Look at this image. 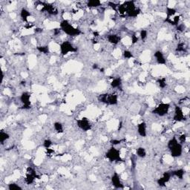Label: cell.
<instances>
[{"mask_svg":"<svg viewBox=\"0 0 190 190\" xmlns=\"http://www.w3.org/2000/svg\"><path fill=\"white\" fill-rule=\"evenodd\" d=\"M167 148L170 152L171 156L172 157H180L183 154V147L182 144L178 141V138L175 136L172 137L167 143Z\"/></svg>","mask_w":190,"mask_h":190,"instance_id":"1","label":"cell"},{"mask_svg":"<svg viewBox=\"0 0 190 190\" xmlns=\"http://www.w3.org/2000/svg\"><path fill=\"white\" fill-rule=\"evenodd\" d=\"M59 28L62 32L70 36H77L81 33L80 29L74 27L67 20H63L59 23Z\"/></svg>","mask_w":190,"mask_h":190,"instance_id":"2","label":"cell"},{"mask_svg":"<svg viewBox=\"0 0 190 190\" xmlns=\"http://www.w3.org/2000/svg\"><path fill=\"white\" fill-rule=\"evenodd\" d=\"M98 100L109 106H116L118 103V96L116 94H102L99 95Z\"/></svg>","mask_w":190,"mask_h":190,"instance_id":"3","label":"cell"},{"mask_svg":"<svg viewBox=\"0 0 190 190\" xmlns=\"http://www.w3.org/2000/svg\"><path fill=\"white\" fill-rule=\"evenodd\" d=\"M106 158L112 163L114 162H120L122 161V157H121V153L119 149L115 148V146L110 147L105 154Z\"/></svg>","mask_w":190,"mask_h":190,"instance_id":"4","label":"cell"},{"mask_svg":"<svg viewBox=\"0 0 190 190\" xmlns=\"http://www.w3.org/2000/svg\"><path fill=\"white\" fill-rule=\"evenodd\" d=\"M59 51L62 56L65 57L69 53H74L77 51V48L74 47L70 41H63L59 45Z\"/></svg>","mask_w":190,"mask_h":190,"instance_id":"5","label":"cell"},{"mask_svg":"<svg viewBox=\"0 0 190 190\" xmlns=\"http://www.w3.org/2000/svg\"><path fill=\"white\" fill-rule=\"evenodd\" d=\"M170 107V103H161L157 105V106L153 109L152 113L159 117H164L169 113Z\"/></svg>","mask_w":190,"mask_h":190,"instance_id":"6","label":"cell"},{"mask_svg":"<svg viewBox=\"0 0 190 190\" xmlns=\"http://www.w3.org/2000/svg\"><path fill=\"white\" fill-rule=\"evenodd\" d=\"M77 125L80 129L83 131H88L91 129L92 125L89 120L86 117H83L81 119L77 120Z\"/></svg>","mask_w":190,"mask_h":190,"instance_id":"7","label":"cell"},{"mask_svg":"<svg viewBox=\"0 0 190 190\" xmlns=\"http://www.w3.org/2000/svg\"><path fill=\"white\" fill-rule=\"evenodd\" d=\"M186 120V115L183 111L182 108L179 106H175V110H174L173 120L175 122H183Z\"/></svg>","mask_w":190,"mask_h":190,"instance_id":"8","label":"cell"},{"mask_svg":"<svg viewBox=\"0 0 190 190\" xmlns=\"http://www.w3.org/2000/svg\"><path fill=\"white\" fill-rule=\"evenodd\" d=\"M20 101L22 104V109H29L30 108V94L28 91H24L20 95Z\"/></svg>","mask_w":190,"mask_h":190,"instance_id":"9","label":"cell"},{"mask_svg":"<svg viewBox=\"0 0 190 190\" xmlns=\"http://www.w3.org/2000/svg\"><path fill=\"white\" fill-rule=\"evenodd\" d=\"M37 178V175L36 173V171L32 167H28L27 169V173H26V177L25 178V183L28 185L32 184L34 182L35 179Z\"/></svg>","mask_w":190,"mask_h":190,"instance_id":"10","label":"cell"},{"mask_svg":"<svg viewBox=\"0 0 190 190\" xmlns=\"http://www.w3.org/2000/svg\"><path fill=\"white\" fill-rule=\"evenodd\" d=\"M172 173L171 172H165L163 173L162 177L157 180V183L159 186L164 187L166 186V184L170 181L171 178H172Z\"/></svg>","mask_w":190,"mask_h":190,"instance_id":"11","label":"cell"},{"mask_svg":"<svg viewBox=\"0 0 190 190\" xmlns=\"http://www.w3.org/2000/svg\"><path fill=\"white\" fill-rule=\"evenodd\" d=\"M111 182L115 189H123L124 186L121 181L120 176L117 172H114L111 177Z\"/></svg>","mask_w":190,"mask_h":190,"instance_id":"12","label":"cell"},{"mask_svg":"<svg viewBox=\"0 0 190 190\" xmlns=\"http://www.w3.org/2000/svg\"><path fill=\"white\" fill-rule=\"evenodd\" d=\"M137 131L139 135L142 137H146L147 135V126L145 122H141L137 124Z\"/></svg>","mask_w":190,"mask_h":190,"instance_id":"13","label":"cell"},{"mask_svg":"<svg viewBox=\"0 0 190 190\" xmlns=\"http://www.w3.org/2000/svg\"><path fill=\"white\" fill-rule=\"evenodd\" d=\"M154 57L155 58L156 62L159 65H166V57L161 51H156L154 53Z\"/></svg>","mask_w":190,"mask_h":190,"instance_id":"14","label":"cell"},{"mask_svg":"<svg viewBox=\"0 0 190 190\" xmlns=\"http://www.w3.org/2000/svg\"><path fill=\"white\" fill-rule=\"evenodd\" d=\"M106 39H107L108 42H109V43L114 45H117V44H119L120 42L121 41L120 36H119L118 34H116V33H111V34H109L106 36Z\"/></svg>","mask_w":190,"mask_h":190,"instance_id":"15","label":"cell"},{"mask_svg":"<svg viewBox=\"0 0 190 190\" xmlns=\"http://www.w3.org/2000/svg\"><path fill=\"white\" fill-rule=\"evenodd\" d=\"M31 16V14H30V11L28 9H26L25 8H22L20 11V17H21L22 20L23 22H28V18Z\"/></svg>","mask_w":190,"mask_h":190,"instance_id":"16","label":"cell"},{"mask_svg":"<svg viewBox=\"0 0 190 190\" xmlns=\"http://www.w3.org/2000/svg\"><path fill=\"white\" fill-rule=\"evenodd\" d=\"M185 170L183 169H178L171 172L172 177H175L180 180L183 179V177L185 175Z\"/></svg>","mask_w":190,"mask_h":190,"instance_id":"17","label":"cell"},{"mask_svg":"<svg viewBox=\"0 0 190 190\" xmlns=\"http://www.w3.org/2000/svg\"><path fill=\"white\" fill-rule=\"evenodd\" d=\"M102 5V2L100 0H89L86 3V6L89 8H96Z\"/></svg>","mask_w":190,"mask_h":190,"instance_id":"18","label":"cell"},{"mask_svg":"<svg viewBox=\"0 0 190 190\" xmlns=\"http://www.w3.org/2000/svg\"><path fill=\"white\" fill-rule=\"evenodd\" d=\"M111 88L113 89L119 88L121 86H122V80L120 77H115L112 80L110 83Z\"/></svg>","mask_w":190,"mask_h":190,"instance_id":"19","label":"cell"},{"mask_svg":"<svg viewBox=\"0 0 190 190\" xmlns=\"http://www.w3.org/2000/svg\"><path fill=\"white\" fill-rule=\"evenodd\" d=\"M136 154L137 157H139L140 158H144L146 156V150L144 147L140 146L138 148L136 149Z\"/></svg>","mask_w":190,"mask_h":190,"instance_id":"20","label":"cell"},{"mask_svg":"<svg viewBox=\"0 0 190 190\" xmlns=\"http://www.w3.org/2000/svg\"><path fill=\"white\" fill-rule=\"evenodd\" d=\"M177 13V10L175 8H172V7H166V14L167 17V19H171V17H175V15Z\"/></svg>","mask_w":190,"mask_h":190,"instance_id":"21","label":"cell"},{"mask_svg":"<svg viewBox=\"0 0 190 190\" xmlns=\"http://www.w3.org/2000/svg\"><path fill=\"white\" fill-rule=\"evenodd\" d=\"M10 138V134L8 132L4 131H0V143L3 145L5 142L7 141Z\"/></svg>","mask_w":190,"mask_h":190,"instance_id":"22","label":"cell"},{"mask_svg":"<svg viewBox=\"0 0 190 190\" xmlns=\"http://www.w3.org/2000/svg\"><path fill=\"white\" fill-rule=\"evenodd\" d=\"M54 128L58 134H62L64 132L63 125L60 122H55L54 123Z\"/></svg>","mask_w":190,"mask_h":190,"instance_id":"23","label":"cell"},{"mask_svg":"<svg viewBox=\"0 0 190 190\" xmlns=\"http://www.w3.org/2000/svg\"><path fill=\"white\" fill-rule=\"evenodd\" d=\"M36 49L40 53L44 54H49L50 52V49L48 45H39L36 47Z\"/></svg>","mask_w":190,"mask_h":190,"instance_id":"24","label":"cell"},{"mask_svg":"<svg viewBox=\"0 0 190 190\" xmlns=\"http://www.w3.org/2000/svg\"><path fill=\"white\" fill-rule=\"evenodd\" d=\"M157 83L159 86V87L160 88H165L167 86V82H166V77H162V78H159L158 80H157Z\"/></svg>","mask_w":190,"mask_h":190,"instance_id":"25","label":"cell"},{"mask_svg":"<svg viewBox=\"0 0 190 190\" xmlns=\"http://www.w3.org/2000/svg\"><path fill=\"white\" fill-rule=\"evenodd\" d=\"M8 189L9 190H22V187L16 183H11L8 185Z\"/></svg>","mask_w":190,"mask_h":190,"instance_id":"26","label":"cell"},{"mask_svg":"<svg viewBox=\"0 0 190 190\" xmlns=\"http://www.w3.org/2000/svg\"><path fill=\"white\" fill-rule=\"evenodd\" d=\"M123 57L124 59H130L134 58V54H133L132 52L130 51L129 50H125L123 52Z\"/></svg>","mask_w":190,"mask_h":190,"instance_id":"27","label":"cell"},{"mask_svg":"<svg viewBox=\"0 0 190 190\" xmlns=\"http://www.w3.org/2000/svg\"><path fill=\"white\" fill-rule=\"evenodd\" d=\"M53 145V142H52L51 140L50 139H46V140H44L43 142V147L46 149H49Z\"/></svg>","mask_w":190,"mask_h":190,"instance_id":"28","label":"cell"},{"mask_svg":"<svg viewBox=\"0 0 190 190\" xmlns=\"http://www.w3.org/2000/svg\"><path fill=\"white\" fill-rule=\"evenodd\" d=\"M148 36V31L145 29H142L140 31V38L141 40H145Z\"/></svg>","mask_w":190,"mask_h":190,"instance_id":"29","label":"cell"},{"mask_svg":"<svg viewBox=\"0 0 190 190\" xmlns=\"http://www.w3.org/2000/svg\"><path fill=\"white\" fill-rule=\"evenodd\" d=\"M185 51H186V48H185V46H184V44L183 43H179V44H178V46H177L176 51L184 52Z\"/></svg>","mask_w":190,"mask_h":190,"instance_id":"30","label":"cell"},{"mask_svg":"<svg viewBox=\"0 0 190 190\" xmlns=\"http://www.w3.org/2000/svg\"><path fill=\"white\" fill-rule=\"evenodd\" d=\"M123 141V140H116V139H114V140H111L110 144L112 146H115L120 144Z\"/></svg>","mask_w":190,"mask_h":190,"instance_id":"31","label":"cell"},{"mask_svg":"<svg viewBox=\"0 0 190 190\" xmlns=\"http://www.w3.org/2000/svg\"><path fill=\"white\" fill-rule=\"evenodd\" d=\"M186 138H187L186 134H181V136H180L179 138H178V140L181 144H184V143H186Z\"/></svg>","mask_w":190,"mask_h":190,"instance_id":"32","label":"cell"},{"mask_svg":"<svg viewBox=\"0 0 190 190\" xmlns=\"http://www.w3.org/2000/svg\"><path fill=\"white\" fill-rule=\"evenodd\" d=\"M131 44H132V45H134V44H136L137 42H138L139 38L136 34H133L131 35Z\"/></svg>","mask_w":190,"mask_h":190,"instance_id":"33","label":"cell"},{"mask_svg":"<svg viewBox=\"0 0 190 190\" xmlns=\"http://www.w3.org/2000/svg\"><path fill=\"white\" fill-rule=\"evenodd\" d=\"M46 152H47V153H48V154H51L52 153L54 152V150L51 149V148H49V149H46Z\"/></svg>","mask_w":190,"mask_h":190,"instance_id":"34","label":"cell"},{"mask_svg":"<svg viewBox=\"0 0 190 190\" xmlns=\"http://www.w3.org/2000/svg\"><path fill=\"white\" fill-rule=\"evenodd\" d=\"M97 68H98V66H97V64H94V65H93V68H94V69H97Z\"/></svg>","mask_w":190,"mask_h":190,"instance_id":"35","label":"cell"}]
</instances>
